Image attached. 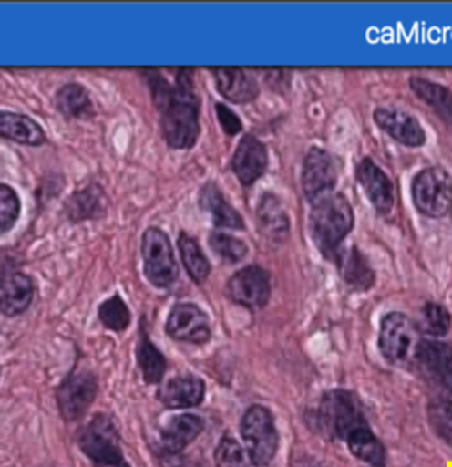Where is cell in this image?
Listing matches in <instances>:
<instances>
[{"label":"cell","mask_w":452,"mask_h":467,"mask_svg":"<svg viewBox=\"0 0 452 467\" xmlns=\"http://www.w3.org/2000/svg\"><path fill=\"white\" fill-rule=\"evenodd\" d=\"M105 193L98 184H90L82 192L71 195L66 204V213L73 222H82L90 218H99L107 211Z\"/></svg>","instance_id":"cell-24"},{"label":"cell","mask_w":452,"mask_h":467,"mask_svg":"<svg viewBox=\"0 0 452 467\" xmlns=\"http://www.w3.org/2000/svg\"><path fill=\"white\" fill-rule=\"evenodd\" d=\"M346 444L359 461L366 462L371 467L385 466V448L369 431V427L355 431L350 438L346 439Z\"/></svg>","instance_id":"cell-28"},{"label":"cell","mask_w":452,"mask_h":467,"mask_svg":"<svg viewBox=\"0 0 452 467\" xmlns=\"http://www.w3.org/2000/svg\"><path fill=\"white\" fill-rule=\"evenodd\" d=\"M205 423L195 414L173 416L161 432V444L167 453H180L203 432Z\"/></svg>","instance_id":"cell-19"},{"label":"cell","mask_w":452,"mask_h":467,"mask_svg":"<svg viewBox=\"0 0 452 467\" xmlns=\"http://www.w3.org/2000/svg\"><path fill=\"white\" fill-rule=\"evenodd\" d=\"M218 467H256L248 450H244L235 439L223 438L216 448Z\"/></svg>","instance_id":"cell-32"},{"label":"cell","mask_w":452,"mask_h":467,"mask_svg":"<svg viewBox=\"0 0 452 467\" xmlns=\"http://www.w3.org/2000/svg\"><path fill=\"white\" fill-rule=\"evenodd\" d=\"M163 467H203V464L195 459V457H188L182 453H165L163 457Z\"/></svg>","instance_id":"cell-38"},{"label":"cell","mask_w":452,"mask_h":467,"mask_svg":"<svg viewBox=\"0 0 452 467\" xmlns=\"http://www.w3.org/2000/svg\"><path fill=\"white\" fill-rule=\"evenodd\" d=\"M99 319L108 329L120 333L129 326L131 314L126 303L118 296H113L99 306Z\"/></svg>","instance_id":"cell-33"},{"label":"cell","mask_w":452,"mask_h":467,"mask_svg":"<svg viewBox=\"0 0 452 467\" xmlns=\"http://www.w3.org/2000/svg\"><path fill=\"white\" fill-rule=\"evenodd\" d=\"M414 361L429 379L446 384L452 370V346L440 340H421Z\"/></svg>","instance_id":"cell-17"},{"label":"cell","mask_w":452,"mask_h":467,"mask_svg":"<svg viewBox=\"0 0 452 467\" xmlns=\"http://www.w3.org/2000/svg\"><path fill=\"white\" fill-rule=\"evenodd\" d=\"M258 218H260V229L271 239L282 241L290 229L288 216L282 209V202L274 195H265L258 205Z\"/></svg>","instance_id":"cell-27"},{"label":"cell","mask_w":452,"mask_h":467,"mask_svg":"<svg viewBox=\"0 0 452 467\" xmlns=\"http://www.w3.org/2000/svg\"><path fill=\"white\" fill-rule=\"evenodd\" d=\"M0 137L24 146H41L46 142L45 131L30 117L0 110Z\"/></svg>","instance_id":"cell-22"},{"label":"cell","mask_w":452,"mask_h":467,"mask_svg":"<svg viewBox=\"0 0 452 467\" xmlns=\"http://www.w3.org/2000/svg\"><path fill=\"white\" fill-rule=\"evenodd\" d=\"M241 432L254 464L269 466L278 451V431L271 410L262 406L248 409L241 423Z\"/></svg>","instance_id":"cell-4"},{"label":"cell","mask_w":452,"mask_h":467,"mask_svg":"<svg viewBox=\"0 0 452 467\" xmlns=\"http://www.w3.org/2000/svg\"><path fill=\"white\" fill-rule=\"evenodd\" d=\"M417 209L431 218H444L452 211V177L440 167L424 169L412 182Z\"/></svg>","instance_id":"cell-5"},{"label":"cell","mask_w":452,"mask_h":467,"mask_svg":"<svg viewBox=\"0 0 452 467\" xmlns=\"http://www.w3.org/2000/svg\"><path fill=\"white\" fill-rule=\"evenodd\" d=\"M200 205H201L203 211H207L212 216V222H214L216 227L235 229V231L244 229V222H242L241 214L226 202L221 190L214 182H209L201 188Z\"/></svg>","instance_id":"cell-21"},{"label":"cell","mask_w":452,"mask_h":467,"mask_svg":"<svg viewBox=\"0 0 452 467\" xmlns=\"http://www.w3.org/2000/svg\"><path fill=\"white\" fill-rule=\"evenodd\" d=\"M357 179L376 211L389 214L395 207V186L387 174L373 160L366 158L357 167Z\"/></svg>","instance_id":"cell-13"},{"label":"cell","mask_w":452,"mask_h":467,"mask_svg":"<svg viewBox=\"0 0 452 467\" xmlns=\"http://www.w3.org/2000/svg\"><path fill=\"white\" fill-rule=\"evenodd\" d=\"M56 105L62 116L71 119H90L94 117V105L90 94L80 84H67L58 88Z\"/></svg>","instance_id":"cell-26"},{"label":"cell","mask_w":452,"mask_h":467,"mask_svg":"<svg viewBox=\"0 0 452 467\" xmlns=\"http://www.w3.org/2000/svg\"><path fill=\"white\" fill-rule=\"evenodd\" d=\"M20 207L16 192L7 184H0V234L9 233L15 227L20 216Z\"/></svg>","instance_id":"cell-36"},{"label":"cell","mask_w":452,"mask_h":467,"mask_svg":"<svg viewBox=\"0 0 452 467\" xmlns=\"http://www.w3.org/2000/svg\"><path fill=\"white\" fill-rule=\"evenodd\" d=\"M139 363H140L145 382L149 384L161 382L167 372V359L145 333H141L140 346H139Z\"/></svg>","instance_id":"cell-30"},{"label":"cell","mask_w":452,"mask_h":467,"mask_svg":"<svg viewBox=\"0 0 452 467\" xmlns=\"http://www.w3.org/2000/svg\"><path fill=\"white\" fill-rule=\"evenodd\" d=\"M98 393V379L87 368L73 370L56 391V402L64 420H80L92 406Z\"/></svg>","instance_id":"cell-9"},{"label":"cell","mask_w":452,"mask_h":467,"mask_svg":"<svg viewBox=\"0 0 452 467\" xmlns=\"http://www.w3.org/2000/svg\"><path fill=\"white\" fill-rule=\"evenodd\" d=\"M410 88L437 112V116L452 126V92L449 88L421 77H412Z\"/></svg>","instance_id":"cell-25"},{"label":"cell","mask_w":452,"mask_h":467,"mask_svg":"<svg viewBox=\"0 0 452 467\" xmlns=\"http://www.w3.org/2000/svg\"><path fill=\"white\" fill-rule=\"evenodd\" d=\"M421 329L433 337H444L451 329V316L449 312L437 303H427L423 310Z\"/></svg>","instance_id":"cell-34"},{"label":"cell","mask_w":452,"mask_h":467,"mask_svg":"<svg viewBox=\"0 0 452 467\" xmlns=\"http://www.w3.org/2000/svg\"><path fill=\"white\" fill-rule=\"evenodd\" d=\"M228 294L235 303L258 310L271 297V276L263 267L248 265L230 278Z\"/></svg>","instance_id":"cell-11"},{"label":"cell","mask_w":452,"mask_h":467,"mask_svg":"<svg viewBox=\"0 0 452 467\" xmlns=\"http://www.w3.org/2000/svg\"><path fill=\"white\" fill-rule=\"evenodd\" d=\"M149 86L161 112V128L169 146L173 149L195 146L200 135L198 98L188 69H180L175 86H169V82L152 69L149 73Z\"/></svg>","instance_id":"cell-1"},{"label":"cell","mask_w":452,"mask_h":467,"mask_svg":"<svg viewBox=\"0 0 452 467\" xmlns=\"http://www.w3.org/2000/svg\"><path fill=\"white\" fill-rule=\"evenodd\" d=\"M141 254L145 264V276L159 289L173 285L179 278V267L173 257L169 235L159 229H149L143 234Z\"/></svg>","instance_id":"cell-7"},{"label":"cell","mask_w":452,"mask_h":467,"mask_svg":"<svg viewBox=\"0 0 452 467\" xmlns=\"http://www.w3.org/2000/svg\"><path fill=\"white\" fill-rule=\"evenodd\" d=\"M320 425L329 438L346 441L355 431L367 427L359 399L344 389L324 395L318 409Z\"/></svg>","instance_id":"cell-3"},{"label":"cell","mask_w":452,"mask_h":467,"mask_svg":"<svg viewBox=\"0 0 452 467\" xmlns=\"http://www.w3.org/2000/svg\"><path fill=\"white\" fill-rule=\"evenodd\" d=\"M216 112H218V120H220L221 128L225 130V133H228V135H237L242 130L241 119L235 116L225 105H216Z\"/></svg>","instance_id":"cell-37"},{"label":"cell","mask_w":452,"mask_h":467,"mask_svg":"<svg viewBox=\"0 0 452 467\" xmlns=\"http://www.w3.org/2000/svg\"><path fill=\"white\" fill-rule=\"evenodd\" d=\"M339 271L344 282L355 291H367L375 284V273L366 257L357 248L339 250L336 255Z\"/></svg>","instance_id":"cell-23"},{"label":"cell","mask_w":452,"mask_h":467,"mask_svg":"<svg viewBox=\"0 0 452 467\" xmlns=\"http://www.w3.org/2000/svg\"><path fill=\"white\" fill-rule=\"evenodd\" d=\"M179 250H180L182 263L186 265L190 276L197 284L205 282L207 276L211 275V264L207 261V257L203 255L197 239L188 235V234H180V237H179Z\"/></svg>","instance_id":"cell-29"},{"label":"cell","mask_w":452,"mask_h":467,"mask_svg":"<svg viewBox=\"0 0 452 467\" xmlns=\"http://www.w3.org/2000/svg\"><path fill=\"white\" fill-rule=\"evenodd\" d=\"M338 181V167L334 158L318 147L306 154L303 167V190L310 202L329 195Z\"/></svg>","instance_id":"cell-10"},{"label":"cell","mask_w":452,"mask_h":467,"mask_svg":"<svg viewBox=\"0 0 452 467\" xmlns=\"http://www.w3.org/2000/svg\"><path fill=\"white\" fill-rule=\"evenodd\" d=\"M267 163L269 158L265 146L253 135H246L235 149L231 169L244 186H250L267 171Z\"/></svg>","instance_id":"cell-15"},{"label":"cell","mask_w":452,"mask_h":467,"mask_svg":"<svg viewBox=\"0 0 452 467\" xmlns=\"http://www.w3.org/2000/svg\"><path fill=\"white\" fill-rule=\"evenodd\" d=\"M427 416L437 436L452 446V400L433 402L427 409Z\"/></svg>","instance_id":"cell-35"},{"label":"cell","mask_w":452,"mask_h":467,"mask_svg":"<svg viewBox=\"0 0 452 467\" xmlns=\"http://www.w3.org/2000/svg\"><path fill=\"white\" fill-rule=\"evenodd\" d=\"M209 243L214 254H218L226 263H241L248 255V246L241 239L220 231L211 234Z\"/></svg>","instance_id":"cell-31"},{"label":"cell","mask_w":452,"mask_h":467,"mask_svg":"<svg viewBox=\"0 0 452 467\" xmlns=\"http://www.w3.org/2000/svg\"><path fill=\"white\" fill-rule=\"evenodd\" d=\"M167 331L170 337L180 342L191 344H205L211 338V326L207 316L190 303L177 305L167 322Z\"/></svg>","instance_id":"cell-12"},{"label":"cell","mask_w":452,"mask_h":467,"mask_svg":"<svg viewBox=\"0 0 452 467\" xmlns=\"http://www.w3.org/2000/svg\"><path fill=\"white\" fill-rule=\"evenodd\" d=\"M417 326L406 316L393 312L380 324V350L391 363L414 361L419 348Z\"/></svg>","instance_id":"cell-8"},{"label":"cell","mask_w":452,"mask_h":467,"mask_svg":"<svg viewBox=\"0 0 452 467\" xmlns=\"http://www.w3.org/2000/svg\"><path fill=\"white\" fill-rule=\"evenodd\" d=\"M80 446L94 467H129L122 455L118 434L107 416H96L85 427Z\"/></svg>","instance_id":"cell-6"},{"label":"cell","mask_w":452,"mask_h":467,"mask_svg":"<svg viewBox=\"0 0 452 467\" xmlns=\"http://www.w3.org/2000/svg\"><path fill=\"white\" fill-rule=\"evenodd\" d=\"M34 297V284L24 273L0 275V312L18 316L26 312Z\"/></svg>","instance_id":"cell-16"},{"label":"cell","mask_w":452,"mask_h":467,"mask_svg":"<svg viewBox=\"0 0 452 467\" xmlns=\"http://www.w3.org/2000/svg\"><path fill=\"white\" fill-rule=\"evenodd\" d=\"M311 204V237L320 252L333 259L338 255L341 241L354 227L352 205L339 193H329Z\"/></svg>","instance_id":"cell-2"},{"label":"cell","mask_w":452,"mask_h":467,"mask_svg":"<svg viewBox=\"0 0 452 467\" xmlns=\"http://www.w3.org/2000/svg\"><path fill=\"white\" fill-rule=\"evenodd\" d=\"M205 395V384L197 376H180L170 379L159 391L161 400L173 409L195 408Z\"/></svg>","instance_id":"cell-20"},{"label":"cell","mask_w":452,"mask_h":467,"mask_svg":"<svg viewBox=\"0 0 452 467\" xmlns=\"http://www.w3.org/2000/svg\"><path fill=\"white\" fill-rule=\"evenodd\" d=\"M375 122L389 133L396 142L406 147H421L426 142L421 122L416 117L408 116L395 109H376Z\"/></svg>","instance_id":"cell-14"},{"label":"cell","mask_w":452,"mask_h":467,"mask_svg":"<svg viewBox=\"0 0 452 467\" xmlns=\"http://www.w3.org/2000/svg\"><path fill=\"white\" fill-rule=\"evenodd\" d=\"M444 386H446V388H447V389H449V391H451L452 393V370L451 374H449V378H447V380H446V384H444Z\"/></svg>","instance_id":"cell-39"},{"label":"cell","mask_w":452,"mask_h":467,"mask_svg":"<svg viewBox=\"0 0 452 467\" xmlns=\"http://www.w3.org/2000/svg\"><path fill=\"white\" fill-rule=\"evenodd\" d=\"M218 90L233 103H250L258 96V84L248 71L241 67L212 69Z\"/></svg>","instance_id":"cell-18"}]
</instances>
